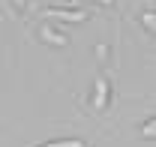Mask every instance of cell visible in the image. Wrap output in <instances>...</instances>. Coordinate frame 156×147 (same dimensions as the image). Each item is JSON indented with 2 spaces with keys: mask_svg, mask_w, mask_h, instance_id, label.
<instances>
[{
  "mask_svg": "<svg viewBox=\"0 0 156 147\" xmlns=\"http://www.w3.org/2000/svg\"><path fill=\"white\" fill-rule=\"evenodd\" d=\"M87 99H90V105L93 111H108L111 108V99H114V84H111V78L105 72H99L93 78V87L87 93Z\"/></svg>",
  "mask_w": 156,
  "mask_h": 147,
  "instance_id": "cell-1",
  "label": "cell"
},
{
  "mask_svg": "<svg viewBox=\"0 0 156 147\" xmlns=\"http://www.w3.org/2000/svg\"><path fill=\"white\" fill-rule=\"evenodd\" d=\"M36 36H39V42H45L48 48H66V45H69V33L60 30V27H54V24H39Z\"/></svg>",
  "mask_w": 156,
  "mask_h": 147,
  "instance_id": "cell-2",
  "label": "cell"
},
{
  "mask_svg": "<svg viewBox=\"0 0 156 147\" xmlns=\"http://www.w3.org/2000/svg\"><path fill=\"white\" fill-rule=\"evenodd\" d=\"M45 15H48V18L69 21V24H84V21L90 18V12H84V9H69V6H48Z\"/></svg>",
  "mask_w": 156,
  "mask_h": 147,
  "instance_id": "cell-3",
  "label": "cell"
},
{
  "mask_svg": "<svg viewBox=\"0 0 156 147\" xmlns=\"http://www.w3.org/2000/svg\"><path fill=\"white\" fill-rule=\"evenodd\" d=\"M36 147H87L84 138H48V141H39Z\"/></svg>",
  "mask_w": 156,
  "mask_h": 147,
  "instance_id": "cell-4",
  "label": "cell"
},
{
  "mask_svg": "<svg viewBox=\"0 0 156 147\" xmlns=\"http://www.w3.org/2000/svg\"><path fill=\"white\" fill-rule=\"evenodd\" d=\"M141 135H144V138H153V135H156V117H153V114L144 120V126H141Z\"/></svg>",
  "mask_w": 156,
  "mask_h": 147,
  "instance_id": "cell-5",
  "label": "cell"
},
{
  "mask_svg": "<svg viewBox=\"0 0 156 147\" xmlns=\"http://www.w3.org/2000/svg\"><path fill=\"white\" fill-rule=\"evenodd\" d=\"M138 21H141V27H144V30H150V33H153V21H156L153 9H150V12H141V15H138Z\"/></svg>",
  "mask_w": 156,
  "mask_h": 147,
  "instance_id": "cell-6",
  "label": "cell"
},
{
  "mask_svg": "<svg viewBox=\"0 0 156 147\" xmlns=\"http://www.w3.org/2000/svg\"><path fill=\"white\" fill-rule=\"evenodd\" d=\"M9 3H12V9H15V15H24V9H27V6H30V0H9Z\"/></svg>",
  "mask_w": 156,
  "mask_h": 147,
  "instance_id": "cell-7",
  "label": "cell"
},
{
  "mask_svg": "<svg viewBox=\"0 0 156 147\" xmlns=\"http://www.w3.org/2000/svg\"><path fill=\"white\" fill-rule=\"evenodd\" d=\"M96 57L99 60H108L111 57V45H96Z\"/></svg>",
  "mask_w": 156,
  "mask_h": 147,
  "instance_id": "cell-8",
  "label": "cell"
},
{
  "mask_svg": "<svg viewBox=\"0 0 156 147\" xmlns=\"http://www.w3.org/2000/svg\"><path fill=\"white\" fill-rule=\"evenodd\" d=\"M93 3H102V6H111L114 0H93Z\"/></svg>",
  "mask_w": 156,
  "mask_h": 147,
  "instance_id": "cell-9",
  "label": "cell"
}]
</instances>
